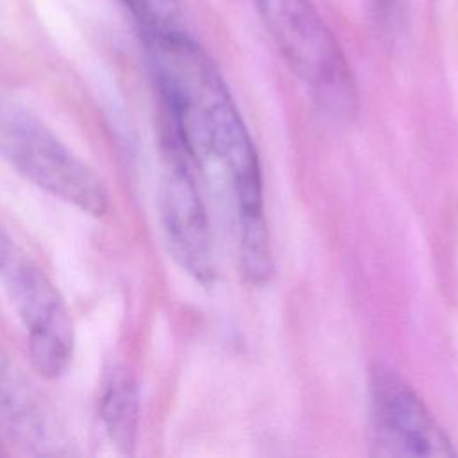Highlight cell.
<instances>
[{
	"label": "cell",
	"instance_id": "6da1fadb",
	"mask_svg": "<svg viewBox=\"0 0 458 458\" xmlns=\"http://www.w3.org/2000/svg\"><path fill=\"white\" fill-rule=\"evenodd\" d=\"M143 43L175 143L193 166L224 172L238 209L263 206L258 154L216 64L182 29L145 32Z\"/></svg>",
	"mask_w": 458,
	"mask_h": 458
},
{
	"label": "cell",
	"instance_id": "7a4b0ae2",
	"mask_svg": "<svg viewBox=\"0 0 458 458\" xmlns=\"http://www.w3.org/2000/svg\"><path fill=\"white\" fill-rule=\"evenodd\" d=\"M261 20L290 68L331 114L356 113L352 70L311 0H254Z\"/></svg>",
	"mask_w": 458,
	"mask_h": 458
},
{
	"label": "cell",
	"instance_id": "3957f363",
	"mask_svg": "<svg viewBox=\"0 0 458 458\" xmlns=\"http://www.w3.org/2000/svg\"><path fill=\"white\" fill-rule=\"evenodd\" d=\"M0 154L29 181L91 216L107 211L100 177L38 116L0 100Z\"/></svg>",
	"mask_w": 458,
	"mask_h": 458
},
{
	"label": "cell",
	"instance_id": "277c9868",
	"mask_svg": "<svg viewBox=\"0 0 458 458\" xmlns=\"http://www.w3.org/2000/svg\"><path fill=\"white\" fill-rule=\"evenodd\" d=\"M0 281L27 333L32 365L45 377L61 376L73 354V322L43 268L0 229Z\"/></svg>",
	"mask_w": 458,
	"mask_h": 458
},
{
	"label": "cell",
	"instance_id": "5b68a950",
	"mask_svg": "<svg viewBox=\"0 0 458 458\" xmlns=\"http://www.w3.org/2000/svg\"><path fill=\"white\" fill-rule=\"evenodd\" d=\"M369 445L376 456L449 458L453 440L395 370L374 365L369 376Z\"/></svg>",
	"mask_w": 458,
	"mask_h": 458
},
{
	"label": "cell",
	"instance_id": "8992f818",
	"mask_svg": "<svg viewBox=\"0 0 458 458\" xmlns=\"http://www.w3.org/2000/svg\"><path fill=\"white\" fill-rule=\"evenodd\" d=\"M191 166L175 143L163 179L161 218L175 259L190 276L208 284L215 276L213 240Z\"/></svg>",
	"mask_w": 458,
	"mask_h": 458
},
{
	"label": "cell",
	"instance_id": "52a82bcc",
	"mask_svg": "<svg viewBox=\"0 0 458 458\" xmlns=\"http://www.w3.org/2000/svg\"><path fill=\"white\" fill-rule=\"evenodd\" d=\"M0 424L39 453H57L61 433L34 386L0 352Z\"/></svg>",
	"mask_w": 458,
	"mask_h": 458
},
{
	"label": "cell",
	"instance_id": "ba28073f",
	"mask_svg": "<svg viewBox=\"0 0 458 458\" xmlns=\"http://www.w3.org/2000/svg\"><path fill=\"white\" fill-rule=\"evenodd\" d=\"M100 419L113 445L131 453L138 431V390L127 370L114 369L106 377L100 395Z\"/></svg>",
	"mask_w": 458,
	"mask_h": 458
},
{
	"label": "cell",
	"instance_id": "9c48e42d",
	"mask_svg": "<svg viewBox=\"0 0 458 458\" xmlns=\"http://www.w3.org/2000/svg\"><path fill=\"white\" fill-rule=\"evenodd\" d=\"M138 21L141 34L181 29L177 0H120Z\"/></svg>",
	"mask_w": 458,
	"mask_h": 458
},
{
	"label": "cell",
	"instance_id": "30bf717a",
	"mask_svg": "<svg viewBox=\"0 0 458 458\" xmlns=\"http://www.w3.org/2000/svg\"><path fill=\"white\" fill-rule=\"evenodd\" d=\"M374 9L383 14V16H392V14H397V11L401 9L403 5V0H370Z\"/></svg>",
	"mask_w": 458,
	"mask_h": 458
}]
</instances>
